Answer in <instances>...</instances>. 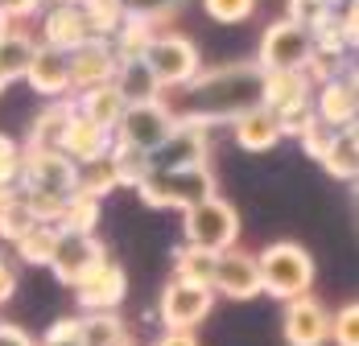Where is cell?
I'll return each instance as SVG.
<instances>
[{"instance_id": "39", "label": "cell", "mask_w": 359, "mask_h": 346, "mask_svg": "<svg viewBox=\"0 0 359 346\" xmlns=\"http://www.w3.org/2000/svg\"><path fill=\"white\" fill-rule=\"evenodd\" d=\"M186 0H124V13H133V17H144V21H153V25H161L165 17H174Z\"/></svg>"}, {"instance_id": "34", "label": "cell", "mask_w": 359, "mask_h": 346, "mask_svg": "<svg viewBox=\"0 0 359 346\" xmlns=\"http://www.w3.org/2000/svg\"><path fill=\"white\" fill-rule=\"evenodd\" d=\"M83 17H87V29H91V37H108L120 29V21L128 17L124 13V0H87L83 4Z\"/></svg>"}, {"instance_id": "32", "label": "cell", "mask_w": 359, "mask_h": 346, "mask_svg": "<svg viewBox=\"0 0 359 346\" xmlns=\"http://www.w3.org/2000/svg\"><path fill=\"white\" fill-rule=\"evenodd\" d=\"M29 227H34V219L21 202V190H0V240L17 243Z\"/></svg>"}, {"instance_id": "7", "label": "cell", "mask_w": 359, "mask_h": 346, "mask_svg": "<svg viewBox=\"0 0 359 346\" xmlns=\"http://www.w3.org/2000/svg\"><path fill=\"white\" fill-rule=\"evenodd\" d=\"M310 58H314V37H310V29H302L289 17L273 21L260 34V54H256L260 70H306Z\"/></svg>"}, {"instance_id": "29", "label": "cell", "mask_w": 359, "mask_h": 346, "mask_svg": "<svg viewBox=\"0 0 359 346\" xmlns=\"http://www.w3.org/2000/svg\"><path fill=\"white\" fill-rule=\"evenodd\" d=\"M95 223H100V198L91 194H67L62 202V219H58V231H79V235H95Z\"/></svg>"}, {"instance_id": "1", "label": "cell", "mask_w": 359, "mask_h": 346, "mask_svg": "<svg viewBox=\"0 0 359 346\" xmlns=\"http://www.w3.org/2000/svg\"><path fill=\"white\" fill-rule=\"evenodd\" d=\"M182 91V107L174 111L178 120L194 124H231L252 107L264 104V70L256 62H227V67L198 70Z\"/></svg>"}, {"instance_id": "27", "label": "cell", "mask_w": 359, "mask_h": 346, "mask_svg": "<svg viewBox=\"0 0 359 346\" xmlns=\"http://www.w3.org/2000/svg\"><path fill=\"white\" fill-rule=\"evenodd\" d=\"M157 37V25L153 21H144V17H124L120 21V29L111 34V50H116V58L124 62V58H144V50H149V41Z\"/></svg>"}, {"instance_id": "43", "label": "cell", "mask_w": 359, "mask_h": 346, "mask_svg": "<svg viewBox=\"0 0 359 346\" xmlns=\"http://www.w3.org/2000/svg\"><path fill=\"white\" fill-rule=\"evenodd\" d=\"M37 8H41V0H0V13L8 21H25V17H34Z\"/></svg>"}, {"instance_id": "17", "label": "cell", "mask_w": 359, "mask_h": 346, "mask_svg": "<svg viewBox=\"0 0 359 346\" xmlns=\"http://www.w3.org/2000/svg\"><path fill=\"white\" fill-rule=\"evenodd\" d=\"M355 116H359V91L351 78H330V83L318 87V99H314V120L318 124L343 132Z\"/></svg>"}, {"instance_id": "25", "label": "cell", "mask_w": 359, "mask_h": 346, "mask_svg": "<svg viewBox=\"0 0 359 346\" xmlns=\"http://www.w3.org/2000/svg\"><path fill=\"white\" fill-rule=\"evenodd\" d=\"M34 50H37V41L25 29H8V34L0 37V78L4 83L25 78V70L34 62Z\"/></svg>"}, {"instance_id": "18", "label": "cell", "mask_w": 359, "mask_h": 346, "mask_svg": "<svg viewBox=\"0 0 359 346\" xmlns=\"http://www.w3.org/2000/svg\"><path fill=\"white\" fill-rule=\"evenodd\" d=\"M58 148L71 157L74 165H83V161H95V157H108L111 132L100 128L95 120H87V116L74 107V116H71V124H67V132H62V144H58Z\"/></svg>"}, {"instance_id": "15", "label": "cell", "mask_w": 359, "mask_h": 346, "mask_svg": "<svg viewBox=\"0 0 359 346\" xmlns=\"http://www.w3.org/2000/svg\"><path fill=\"white\" fill-rule=\"evenodd\" d=\"M67 62H71V87L74 91L104 87V83L116 78V67H120V58H116V50H111L108 37H91V41H83L79 50L67 54Z\"/></svg>"}, {"instance_id": "51", "label": "cell", "mask_w": 359, "mask_h": 346, "mask_svg": "<svg viewBox=\"0 0 359 346\" xmlns=\"http://www.w3.org/2000/svg\"><path fill=\"white\" fill-rule=\"evenodd\" d=\"M318 4H326V8H334V4H343V0H318Z\"/></svg>"}, {"instance_id": "26", "label": "cell", "mask_w": 359, "mask_h": 346, "mask_svg": "<svg viewBox=\"0 0 359 346\" xmlns=\"http://www.w3.org/2000/svg\"><path fill=\"white\" fill-rule=\"evenodd\" d=\"M128 330L116 313H83L79 317V346H124Z\"/></svg>"}, {"instance_id": "2", "label": "cell", "mask_w": 359, "mask_h": 346, "mask_svg": "<svg viewBox=\"0 0 359 346\" xmlns=\"http://www.w3.org/2000/svg\"><path fill=\"white\" fill-rule=\"evenodd\" d=\"M144 207L153 210H190L194 202L219 194L211 165H186V169H149L137 181Z\"/></svg>"}, {"instance_id": "52", "label": "cell", "mask_w": 359, "mask_h": 346, "mask_svg": "<svg viewBox=\"0 0 359 346\" xmlns=\"http://www.w3.org/2000/svg\"><path fill=\"white\" fill-rule=\"evenodd\" d=\"M351 186H355V198H359V177H355V181H351Z\"/></svg>"}, {"instance_id": "23", "label": "cell", "mask_w": 359, "mask_h": 346, "mask_svg": "<svg viewBox=\"0 0 359 346\" xmlns=\"http://www.w3.org/2000/svg\"><path fill=\"white\" fill-rule=\"evenodd\" d=\"M116 91L124 95V104H149V99H161V87H157V78L149 74L144 67V58H124L120 67H116Z\"/></svg>"}, {"instance_id": "40", "label": "cell", "mask_w": 359, "mask_h": 346, "mask_svg": "<svg viewBox=\"0 0 359 346\" xmlns=\"http://www.w3.org/2000/svg\"><path fill=\"white\" fill-rule=\"evenodd\" d=\"M302 148L314 157V161H323L326 157V148H330V140H334V128H326V124H318V120H310L306 124V132H302Z\"/></svg>"}, {"instance_id": "48", "label": "cell", "mask_w": 359, "mask_h": 346, "mask_svg": "<svg viewBox=\"0 0 359 346\" xmlns=\"http://www.w3.org/2000/svg\"><path fill=\"white\" fill-rule=\"evenodd\" d=\"M343 137H347V140H351V144L359 148V116L351 120V124H347V128H343Z\"/></svg>"}, {"instance_id": "16", "label": "cell", "mask_w": 359, "mask_h": 346, "mask_svg": "<svg viewBox=\"0 0 359 346\" xmlns=\"http://www.w3.org/2000/svg\"><path fill=\"white\" fill-rule=\"evenodd\" d=\"M25 83L34 87L37 95H46V99H62L71 91V62H67V54L37 41L34 62L25 70Z\"/></svg>"}, {"instance_id": "46", "label": "cell", "mask_w": 359, "mask_h": 346, "mask_svg": "<svg viewBox=\"0 0 359 346\" xmlns=\"http://www.w3.org/2000/svg\"><path fill=\"white\" fill-rule=\"evenodd\" d=\"M0 346H34V338H29L21 326H13V321H0Z\"/></svg>"}, {"instance_id": "9", "label": "cell", "mask_w": 359, "mask_h": 346, "mask_svg": "<svg viewBox=\"0 0 359 346\" xmlns=\"http://www.w3.org/2000/svg\"><path fill=\"white\" fill-rule=\"evenodd\" d=\"M211 293L227 297V301H252L260 297V264L244 247H227L215 256V277H211Z\"/></svg>"}, {"instance_id": "41", "label": "cell", "mask_w": 359, "mask_h": 346, "mask_svg": "<svg viewBox=\"0 0 359 346\" xmlns=\"http://www.w3.org/2000/svg\"><path fill=\"white\" fill-rule=\"evenodd\" d=\"M326 13H330V8L318 4V0H289V21H297L302 29H314Z\"/></svg>"}, {"instance_id": "53", "label": "cell", "mask_w": 359, "mask_h": 346, "mask_svg": "<svg viewBox=\"0 0 359 346\" xmlns=\"http://www.w3.org/2000/svg\"><path fill=\"white\" fill-rule=\"evenodd\" d=\"M4 87H8V83H4V78H0V91H4Z\"/></svg>"}, {"instance_id": "45", "label": "cell", "mask_w": 359, "mask_h": 346, "mask_svg": "<svg viewBox=\"0 0 359 346\" xmlns=\"http://www.w3.org/2000/svg\"><path fill=\"white\" fill-rule=\"evenodd\" d=\"M13 293H17V268H13V260L0 251V305H4Z\"/></svg>"}, {"instance_id": "3", "label": "cell", "mask_w": 359, "mask_h": 346, "mask_svg": "<svg viewBox=\"0 0 359 346\" xmlns=\"http://www.w3.org/2000/svg\"><path fill=\"white\" fill-rule=\"evenodd\" d=\"M260 289L277 301H293V297H306L314 289V256L293 240H277L269 243L260 256Z\"/></svg>"}, {"instance_id": "31", "label": "cell", "mask_w": 359, "mask_h": 346, "mask_svg": "<svg viewBox=\"0 0 359 346\" xmlns=\"http://www.w3.org/2000/svg\"><path fill=\"white\" fill-rule=\"evenodd\" d=\"M54 240H58V227H46V223H34L21 240L13 243L17 256L25 264H37V268H50V256H54Z\"/></svg>"}, {"instance_id": "54", "label": "cell", "mask_w": 359, "mask_h": 346, "mask_svg": "<svg viewBox=\"0 0 359 346\" xmlns=\"http://www.w3.org/2000/svg\"><path fill=\"white\" fill-rule=\"evenodd\" d=\"M124 346H133V342H124Z\"/></svg>"}, {"instance_id": "21", "label": "cell", "mask_w": 359, "mask_h": 346, "mask_svg": "<svg viewBox=\"0 0 359 346\" xmlns=\"http://www.w3.org/2000/svg\"><path fill=\"white\" fill-rule=\"evenodd\" d=\"M264 107H273L277 116L310 107V78L302 70H264Z\"/></svg>"}, {"instance_id": "14", "label": "cell", "mask_w": 359, "mask_h": 346, "mask_svg": "<svg viewBox=\"0 0 359 346\" xmlns=\"http://www.w3.org/2000/svg\"><path fill=\"white\" fill-rule=\"evenodd\" d=\"M108 251H104V243L95 240V235H79V231H58V240H54V256H50V268H54V277L62 280V284H79L87 268H95L100 260H104Z\"/></svg>"}, {"instance_id": "8", "label": "cell", "mask_w": 359, "mask_h": 346, "mask_svg": "<svg viewBox=\"0 0 359 346\" xmlns=\"http://www.w3.org/2000/svg\"><path fill=\"white\" fill-rule=\"evenodd\" d=\"M211 310H215V293L186 280H170L157 297V317L165 330H194L211 317Z\"/></svg>"}, {"instance_id": "12", "label": "cell", "mask_w": 359, "mask_h": 346, "mask_svg": "<svg viewBox=\"0 0 359 346\" xmlns=\"http://www.w3.org/2000/svg\"><path fill=\"white\" fill-rule=\"evenodd\" d=\"M211 157V140H207V124L194 120H178L174 132L157 153H149V169H186V165H207Z\"/></svg>"}, {"instance_id": "35", "label": "cell", "mask_w": 359, "mask_h": 346, "mask_svg": "<svg viewBox=\"0 0 359 346\" xmlns=\"http://www.w3.org/2000/svg\"><path fill=\"white\" fill-rule=\"evenodd\" d=\"M21 190V202L29 210V219L34 223H46V227H58V219H62V194H46V190H29V186H17Z\"/></svg>"}, {"instance_id": "11", "label": "cell", "mask_w": 359, "mask_h": 346, "mask_svg": "<svg viewBox=\"0 0 359 346\" xmlns=\"http://www.w3.org/2000/svg\"><path fill=\"white\" fill-rule=\"evenodd\" d=\"M74 181H79V165H74L62 148H25L21 186L67 198V194H74Z\"/></svg>"}, {"instance_id": "37", "label": "cell", "mask_w": 359, "mask_h": 346, "mask_svg": "<svg viewBox=\"0 0 359 346\" xmlns=\"http://www.w3.org/2000/svg\"><path fill=\"white\" fill-rule=\"evenodd\" d=\"M330 342L334 346H359V301H347L330 313Z\"/></svg>"}, {"instance_id": "47", "label": "cell", "mask_w": 359, "mask_h": 346, "mask_svg": "<svg viewBox=\"0 0 359 346\" xmlns=\"http://www.w3.org/2000/svg\"><path fill=\"white\" fill-rule=\"evenodd\" d=\"M153 346H198V338H194V330H165Z\"/></svg>"}, {"instance_id": "19", "label": "cell", "mask_w": 359, "mask_h": 346, "mask_svg": "<svg viewBox=\"0 0 359 346\" xmlns=\"http://www.w3.org/2000/svg\"><path fill=\"white\" fill-rule=\"evenodd\" d=\"M83 41H91V29H87L83 8L58 4V8L46 13V21H41V46H54V50L71 54V50H79Z\"/></svg>"}, {"instance_id": "49", "label": "cell", "mask_w": 359, "mask_h": 346, "mask_svg": "<svg viewBox=\"0 0 359 346\" xmlns=\"http://www.w3.org/2000/svg\"><path fill=\"white\" fill-rule=\"evenodd\" d=\"M8 29H13V21H8V17H4V13H0V37L8 34Z\"/></svg>"}, {"instance_id": "20", "label": "cell", "mask_w": 359, "mask_h": 346, "mask_svg": "<svg viewBox=\"0 0 359 346\" xmlns=\"http://www.w3.org/2000/svg\"><path fill=\"white\" fill-rule=\"evenodd\" d=\"M231 132H236V144L248 148V153H269L277 140L285 137L277 111L264 107V104L252 107V111H244V116H236V120H231Z\"/></svg>"}, {"instance_id": "50", "label": "cell", "mask_w": 359, "mask_h": 346, "mask_svg": "<svg viewBox=\"0 0 359 346\" xmlns=\"http://www.w3.org/2000/svg\"><path fill=\"white\" fill-rule=\"evenodd\" d=\"M58 4H71V8H83V4H87V0H58Z\"/></svg>"}, {"instance_id": "13", "label": "cell", "mask_w": 359, "mask_h": 346, "mask_svg": "<svg viewBox=\"0 0 359 346\" xmlns=\"http://www.w3.org/2000/svg\"><path fill=\"white\" fill-rule=\"evenodd\" d=\"M281 334H285V346H326L330 342V313L314 293L293 297V301H285Z\"/></svg>"}, {"instance_id": "4", "label": "cell", "mask_w": 359, "mask_h": 346, "mask_svg": "<svg viewBox=\"0 0 359 346\" xmlns=\"http://www.w3.org/2000/svg\"><path fill=\"white\" fill-rule=\"evenodd\" d=\"M182 235L190 247H203V251H227V247H236L240 240V214L236 207L227 202V198H203V202H194L190 210H182Z\"/></svg>"}, {"instance_id": "10", "label": "cell", "mask_w": 359, "mask_h": 346, "mask_svg": "<svg viewBox=\"0 0 359 346\" xmlns=\"http://www.w3.org/2000/svg\"><path fill=\"white\" fill-rule=\"evenodd\" d=\"M124 293H128V277L108 256L95 268H87L83 280L74 284V301H79L83 313H116V305L124 301Z\"/></svg>"}, {"instance_id": "28", "label": "cell", "mask_w": 359, "mask_h": 346, "mask_svg": "<svg viewBox=\"0 0 359 346\" xmlns=\"http://www.w3.org/2000/svg\"><path fill=\"white\" fill-rule=\"evenodd\" d=\"M211 277H215V251H203V247H190V243L174 251V280L211 289Z\"/></svg>"}, {"instance_id": "22", "label": "cell", "mask_w": 359, "mask_h": 346, "mask_svg": "<svg viewBox=\"0 0 359 346\" xmlns=\"http://www.w3.org/2000/svg\"><path fill=\"white\" fill-rule=\"evenodd\" d=\"M74 107L87 116V120H95L100 128H108L116 132V124H120V116H124V95L116 91V83H104V87H91V91H79V99Z\"/></svg>"}, {"instance_id": "33", "label": "cell", "mask_w": 359, "mask_h": 346, "mask_svg": "<svg viewBox=\"0 0 359 346\" xmlns=\"http://www.w3.org/2000/svg\"><path fill=\"white\" fill-rule=\"evenodd\" d=\"M323 169L330 177H339V181H355L359 177V148L343 132H334V140H330V148L323 157Z\"/></svg>"}, {"instance_id": "24", "label": "cell", "mask_w": 359, "mask_h": 346, "mask_svg": "<svg viewBox=\"0 0 359 346\" xmlns=\"http://www.w3.org/2000/svg\"><path fill=\"white\" fill-rule=\"evenodd\" d=\"M71 116H74V104H67V99L41 107L37 120L29 124V140H25V148H58V144H62V132H67V124H71Z\"/></svg>"}, {"instance_id": "6", "label": "cell", "mask_w": 359, "mask_h": 346, "mask_svg": "<svg viewBox=\"0 0 359 346\" xmlns=\"http://www.w3.org/2000/svg\"><path fill=\"white\" fill-rule=\"evenodd\" d=\"M144 67L157 78L161 91H178L203 70V58H198V46L186 34H157L144 50Z\"/></svg>"}, {"instance_id": "42", "label": "cell", "mask_w": 359, "mask_h": 346, "mask_svg": "<svg viewBox=\"0 0 359 346\" xmlns=\"http://www.w3.org/2000/svg\"><path fill=\"white\" fill-rule=\"evenodd\" d=\"M37 346H79V317H62V321H54Z\"/></svg>"}, {"instance_id": "30", "label": "cell", "mask_w": 359, "mask_h": 346, "mask_svg": "<svg viewBox=\"0 0 359 346\" xmlns=\"http://www.w3.org/2000/svg\"><path fill=\"white\" fill-rule=\"evenodd\" d=\"M79 194H91V198H104L111 190H120V173L111 165V157H95V161H83L79 165V181H74Z\"/></svg>"}, {"instance_id": "55", "label": "cell", "mask_w": 359, "mask_h": 346, "mask_svg": "<svg viewBox=\"0 0 359 346\" xmlns=\"http://www.w3.org/2000/svg\"><path fill=\"white\" fill-rule=\"evenodd\" d=\"M34 346H37V342H34Z\"/></svg>"}, {"instance_id": "36", "label": "cell", "mask_w": 359, "mask_h": 346, "mask_svg": "<svg viewBox=\"0 0 359 346\" xmlns=\"http://www.w3.org/2000/svg\"><path fill=\"white\" fill-rule=\"evenodd\" d=\"M21 169H25V144L0 132V190H17L21 186Z\"/></svg>"}, {"instance_id": "38", "label": "cell", "mask_w": 359, "mask_h": 346, "mask_svg": "<svg viewBox=\"0 0 359 346\" xmlns=\"http://www.w3.org/2000/svg\"><path fill=\"white\" fill-rule=\"evenodd\" d=\"M207 17L219 21V25H240L256 13V0H203Z\"/></svg>"}, {"instance_id": "44", "label": "cell", "mask_w": 359, "mask_h": 346, "mask_svg": "<svg viewBox=\"0 0 359 346\" xmlns=\"http://www.w3.org/2000/svg\"><path fill=\"white\" fill-rule=\"evenodd\" d=\"M343 37H347V46H355L359 50V0H347V8H343Z\"/></svg>"}, {"instance_id": "5", "label": "cell", "mask_w": 359, "mask_h": 346, "mask_svg": "<svg viewBox=\"0 0 359 346\" xmlns=\"http://www.w3.org/2000/svg\"><path fill=\"white\" fill-rule=\"evenodd\" d=\"M174 124H178V116H174V107L165 104V99L128 104L124 116H120V124H116V132H111V140L149 157V153H157L165 144V137L174 132Z\"/></svg>"}]
</instances>
